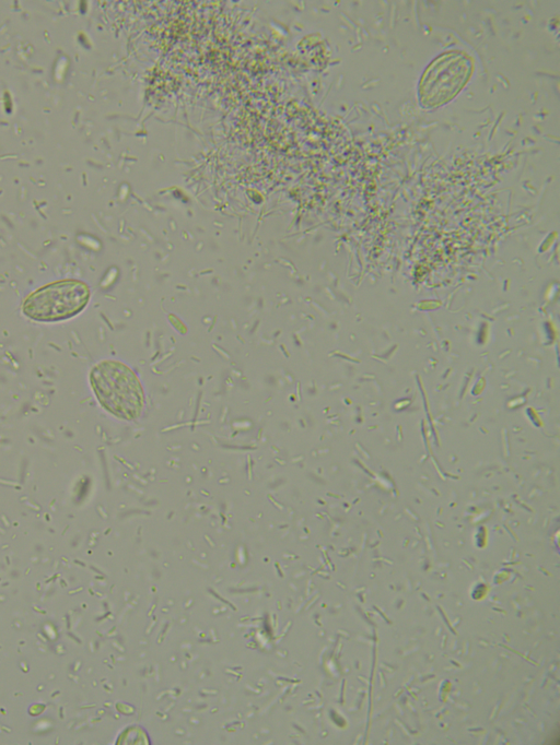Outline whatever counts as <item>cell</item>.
<instances>
[{
    "label": "cell",
    "instance_id": "cell-1",
    "mask_svg": "<svg viewBox=\"0 0 560 745\" xmlns=\"http://www.w3.org/2000/svg\"><path fill=\"white\" fill-rule=\"evenodd\" d=\"M91 387L100 404L118 418H137L144 404L139 379L125 364L103 360L90 372Z\"/></svg>",
    "mask_w": 560,
    "mask_h": 745
},
{
    "label": "cell",
    "instance_id": "cell-2",
    "mask_svg": "<svg viewBox=\"0 0 560 745\" xmlns=\"http://www.w3.org/2000/svg\"><path fill=\"white\" fill-rule=\"evenodd\" d=\"M90 299V288L79 280L56 281L31 293L22 305L23 314L36 321L66 320L81 312Z\"/></svg>",
    "mask_w": 560,
    "mask_h": 745
},
{
    "label": "cell",
    "instance_id": "cell-3",
    "mask_svg": "<svg viewBox=\"0 0 560 745\" xmlns=\"http://www.w3.org/2000/svg\"><path fill=\"white\" fill-rule=\"evenodd\" d=\"M472 71L470 58L451 50L435 58L419 83V100L424 107L441 106L451 100L466 84Z\"/></svg>",
    "mask_w": 560,
    "mask_h": 745
}]
</instances>
